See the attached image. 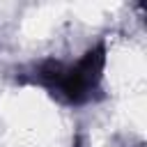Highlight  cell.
Segmentation results:
<instances>
[{
	"instance_id": "cell-1",
	"label": "cell",
	"mask_w": 147,
	"mask_h": 147,
	"mask_svg": "<svg viewBox=\"0 0 147 147\" xmlns=\"http://www.w3.org/2000/svg\"><path fill=\"white\" fill-rule=\"evenodd\" d=\"M103 64H106V48H103V44H99V46L90 48L74 67L64 69L57 90H62V94L74 103L87 101L92 90L101 80Z\"/></svg>"
}]
</instances>
